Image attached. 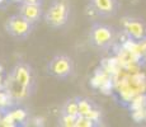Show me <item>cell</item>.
I'll list each match as a JSON object with an SVG mask.
<instances>
[{"mask_svg": "<svg viewBox=\"0 0 146 127\" xmlns=\"http://www.w3.org/2000/svg\"><path fill=\"white\" fill-rule=\"evenodd\" d=\"M117 38V29L111 24L94 22L88 33V43L99 55H104L113 47Z\"/></svg>", "mask_w": 146, "mask_h": 127, "instance_id": "obj_1", "label": "cell"}, {"mask_svg": "<svg viewBox=\"0 0 146 127\" xmlns=\"http://www.w3.org/2000/svg\"><path fill=\"white\" fill-rule=\"evenodd\" d=\"M46 72L56 80H70L75 75V63L66 53H56L46 65Z\"/></svg>", "mask_w": 146, "mask_h": 127, "instance_id": "obj_2", "label": "cell"}, {"mask_svg": "<svg viewBox=\"0 0 146 127\" xmlns=\"http://www.w3.org/2000/svg\"><path fill=\"white\" fill-rule=\"evenodd\" d=\"M70 5L64 0H52L50 7L43 13L44 23L53 29H61L66 27L70 19Z\"/></svg>", "mask_w": 146, "mask_h": 127, "instance_id": "obj_3", "label": "cell"}, {"mask_svg": "<svg viewBox=\"0 0 146 127\" xmlns=\"http://www.w3.org/2000/svg\"><path fill=\"white\" fill-rule=\"evenodd\" d=\"M5 31L9 35V37H12L15 41H26V39L29 37L33 33V29H35V25L31 24L28 21L23 18L21 14H13L9 18L5 21Z\"/></svg>", "mask_w": 146, "mask_h": 127, "instance_id": "obj_4", "label": "cell"}, {"mask_svg": "<svg viewBox=\"0 0 146 127\" xmlns=\"http://www.w3.org/2000/svg\"><path fill=\"white\" fill-rule=\"evenodd\" d=\"M90 10L98 18H114L119 12V0H88Z\"/></svg>", "mask_w": 146, "mask_h": 127, "instance_id": "obj_5", "label": "cell"}, {"mask_svg": "<svg viewBox=\"0 0 146 127\" xmlns=\"http://www.w3.org/2000/svg\"><path fill=\"white\" fill-rule=\"evenodd\" d=\"M123 32L131 41H142L146 38V22L141 18L127 17L122 22Z\"/></svg>", "mask_w": 146, "mask_h": 127, "instance_id": "obj_6", "label": "cell"}, {"mask_svg": "<svg viewBox=\"0 0 146 127\" xmlns=\"http://www.w3.org/2000/svg\"><path fill=\"white\" fill-rule=\"evenodd\" d=\"M18 14L36 27L43 18V5L31 4V3H18Z\"/></svg>", "mask_w": 146, "mask_h": 127, "instance_id": "obj_7", "label": "cell"}, {"mask_svg": "<svg viewBox=\"0 0 146 127\" xmlns=\"http://www.w3.org/2000/svg\"><path fill=\"white\" fill-rule=\"evenodd\" d=\"M12 78H13V81L19 88L27 90L33 81L32 69H31V66H28L26 64H18L13 69Z\"/></svg>", "mask_w": 146, "mask_h": 127, "instance_id": "obj_8", "label": "cell"}, {"mask_svg": "<svg viewBox=\"0 0 146 127\" xmlns=\"http://www.w3.org/2000/svg\"><path fill=\"white\" fill-rule=\"evenodd\" d=\"M78 102V108H79V114L81 117H88L93 111L98 109V104L93 99L88 97H75Z\"/></svg>", "mask_w": 146, "mask_h": 127, "instance_id": "obj_9", "label": "cell"}, {"mask_svg": "<svg viewBox=\"0 0 146 127\" xmlns=\"http://www.w3.org/2000/svg\"><path fill=\"white\" fill-rule=\"evenodd\" d=\"M60 113L62 114H66L69 117H72L75 120L80 117L79 114V108H78V102H76V98H70V99L65 100V103L61 106V111Z\"/></svg>", "mask_w": 146, "mask_h": 127, "instance_id": "obj_10", "label": "cell"}, {"mask_svg": "<svg viewBox=\"0 0 146 127\" xmlns=\"http://www.w3.org/2000/svg\"><path fill=\"white\" fill-rule=\"evenodd\" d=\"M75 122H76V120H75V118L69 117V116H66V114L60 113V117H58V125H60V126L72 127V126H75Z\"/></svg>", "mask_w": 146, "mask_h": 127, "instance_id": "obj_11", "label": "cell"}, {"mask_svg": "<svg viewBox=\"0 0 146 127\" xmlns=\"http://www.w3.org/2000/svg\"><path fill=\"white\" fill-rule=\"evenodd\" d=\"M18 3H31V4H41V5H43V0H18Z\"/></svg>", "mask_w": 146, "mask_h": 127, "instance_id": "obj_12", "label": "cell"}]
</instances>
